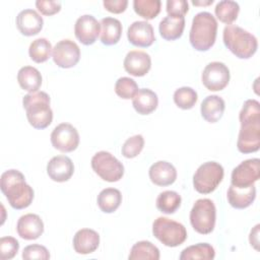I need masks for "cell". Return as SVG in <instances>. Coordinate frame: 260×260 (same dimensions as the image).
Here are the masks:
<instances>
[{"label":"cell","instance_id":"obj_1","mask_svg":"<svg viewBox=\"0 0 260 260\" xmlns=\"http://www.w3.org/2000/svg\"><path fill=\"white\" fill-rule=\"evenodd\" d=\"M241 128L237 147L242 153L256 152L260 148V104L258 101L247 100L239 114Z\"/></svg>","mask_w":260,"mask_h":260},{"label":"cell","instance_id":"obj_2","mask_svg":"<svg viewBox=\"0 0 260 260\" xmlns=\"http://www.w3.org/2000/svg\"><path fill=\"white\" fill-rule=\"evenodd\" d=\"M0 188L10 206L14 209H24L34 199V190L26 184L25 178L18 170H7L1 175Z\"/></svg>","mask_w":260,"mask_h":260},{"label":"cell","instance_id":"obj_3","mask_svg":"<svg viewBox=\"0 0 260 260\" xmlns=\"http://www.w3.org/2000/svg\"><path fill=\"white\" fill-rule=\"evenodd\" d=\"M217 32V21L207 11L198 12L192 19L189 34L191 46L200 52L208 51L215 43Z\"/></svg>","mask_w":260,"mask_h":260},{"label":"cell","instance_id":"obj_4","mask_svg":"<svg viewBox=\"0 0 260 260\" xmlns=\"http://www.w3.org/2000/svg\"><path fill=\"white\" fill-rule=\"evenodd\" d=\"M50 96L45 91H35L25 94L22 106L28 123L36 129L47 128L53 120V111L50 107Z\"/></svg>","mask_w":260,"mask_h":260},{"label":"cell","instance_id":"obj_5","mask_svg":"<svg viewBox=\"0 0 260 260\" xmlns=\"http://www.w3.org/2000/svg\"><path fill=\"white\" fill-rule=\"evenodd\" d=\"M222 40L224 46L240 59L251 58L258 48L256 37L236 24L224 26Z\"/></svg>","mask_w":260,"mask_h":260},{"label":"cell","instance_id":"obj_6","mask_svg":"<svg viewBox=\"0 0 260 260\" xmlns=\"http://www.w3.org/2000/svg\"><path fill=\"white\" fill-rule=\"evenodd\" d=\"M153 236L167 247H178L187 239L186 228L173 219L159 216L152 223Z\"/></svg>","mask_w":260,"mask_h":260},{"label":"cell","instance_id":"obj_7","mask_svg":"<svg viewBox=\"0 0 260 260\" xmlns=\"http://www.w3.org/2000/svg\"><path fill=\"white\" fill-rule=\"evenodd\" d=\"M216 208L212 200L208 198L198 199L190 211V223L201 235L210 234L215 226Z\"/></svg>","mask_w":260,"mask_h":260},{"label":"cell","instance_id":"obj_8","mask_svg":"<svg viewBox=\"0 0 260 260\" xmlns=\"http://www.w3.org/2000/svg\"><path fill=\"white\" fill-rule=\"evenodd\" d=\"M223 168L216 161L203 162L193 176L194 189L201 194L213 192L223 179Z\"/></svg>","mask_w":260,"mask_h":260},{"label":"cell","instance_id":"obj_9","mask_svg":"<svg viewBox=\"0 0 260 260\" xmlns=\"http://www.w3.org/2000/svg\"><path fill=\"white\" fill-rule=\"evenodd\" d=\"M91 168L104 181L118 182L124 175L123 164L109 151H99L91 157Z\"/></svg>","mask_w":260,"mask_h":260},{"label":"cell","instance_id":"obj_10","mask_svg":"<svg viewBox=\"0 0 260 260\" xmlns=\"http://www.w3.org/2000/svg\"><path fill=\"white\" fill-rule=\"evenodd\" d=\"M231 74L228 66L218 61L208 63L202 71L203 85L211 91L222 90L230 82Z\"/></svg>","mask_w":260,"mask_h":260},{"label":"cell","instance_id":"obj_11","mask_svg":"<svg viewBox=\"0 0 260 260\" xmlns=\"http://www.w3.org/2000/svg\"><path fill=\"white\" fill-rule=\"evenodd\" d=\"M51 143L54 148L62 152H71L79 144L78 131L69 123H61L53 129Z\"/></svg>","mask_w":260,"mask_h":260},{"label":"cell","instance_id":"obj_12","mask_svg":"<svg viewBox=\"0 0 260 260\" xmlns=\"http://www.w3.org/2000/svg\"><path fill=\"white\" fill-rule=\"evenodd\" d=\"M260 177L259 158H249L237 166L231 177L232 185L236 187H249L254 185Z\"/></svg>","mask_w":260,"mask_h":260},{"label":"cell","instance_id":"obj_13","mask_svg":"<svg viewBox=\"0 0 260 260\" xmlns=\"http://www.w3.org/2000/svg\"><path fill=\"white\" fill-rule=\"evenodd\" d=\"M52 58L57 66L61 68H71L79 62L80 49L75 42L65 39L55 45Z\"/></svg>","mask_w":260,"mask_h":260},{"label":"cell","instance_id":"obj_14","mask_svg":"<svg viewBox=\"0 0 260 260\" xmlns=\"http://www.w3.org/2000/svg\"><path fill=\"white\" fill-rule=\"evenodd\" d=\"M76 39L83 45H92L101 34V23L90 14H84L77 18L74 25Z\"/></svg>","mask_w":260,"mask_h":260},{"label":"cell","instance_id":"obj_15","mask_svg":"<svg viewBox=\"0 0 260 260\" xmlns=\"http://www.w3.org/2000/svg\"><path fill=\"white\" fill-rule=\"evenodd\" d=\"M127 38L130 44L140 48L150 47L155 41L152 25L144 20L134 21L127 29Z\"/></svg>","mask_w":260,"mask_h":260},{"label":"cell","instance_id":"obj_16","mask_svg":"<svg viewBox=\"0 0 260 260\" xmlns=\"http://www.w3.org/2000/svg\"><path fill=\"white\" fill-rule=\"evenodd\" d=\"M123 65L127 73L136 77H141L147 74L150 70L151 58L144 51L133 50L127 53Z\"/></svg>","mask_w":260,"mask_h":260},{"label":"cell","instance_id":"obj_17","mask_svg":"<svg viewBox=\"0 0 260 260\" xmlns=\"http://www.w3.org/2000/svg\"><path fill=\"white\" fill-rule=\"evenodd\" d=\"M74 173V165L66 155H56L47 165V174L55 182H66Z\"/></svg>","mask_w":260,"mask_h":260},{"label":"cell","instance_id":"obj_18","mask_svg":"<svg viewBox=\"0 0 260 260\" xmlns=\"http://www.w3.org/2000/svg\"><path fill=\"white\" fill-rule=\"evenodd\" d=\"M16 231L18 236L24 240H37L44 233V222L38 214L26 213L17 220Z\"/></svg>","mask_w":260,"mask_h":260},{"label":"cell","instance_id":"obj_19","mask_svg":"<svg viewBox=\"0 0 260 260\" xmlns=\"http://www.w3.org/2000/svg\"><path fill=\"white\" fill-rule=\"evenodd\" d=\"M16 26L21 35L31 37L38 35L44 25L43 17L34 9H23L16 16Z\"/></svg>","mask_w":260,"mask_h":260},{"label":"cell","instance_id":"obj_20","mask_svg":"<svg viewBox=\"0 0 260 260\" xmlns=\"http://www.w3.org/2000/svg\"><path fill=\"white\" fill-rule=\"evenodd\" d=\"M150 181L156 186L172 185L177 179V170L169 161L158 160L152 164L148 171Z\"/></svg>","mask_w":260,"mask_h":260},{"label":"cell","instance_id":"obj_21","mask_svg":"<svg viewBox=\"0 0 260 260\" xmlns=\"http://www.w3.org/2000/svg\"><path fill=\"white\" fill-rule=\"evenodd\" d=\"M99 245L100 236L91 229H81L73 237V248L78 254H91L98 249Z\"/></svg>","mask_w":260,"mask_h":260},{"label":"cell","instance_id":"obj_22","mask_svg":"<svg viewBox=\"0 0 260 260\" xmlns=\"http://www.w3.org/2000/svg\"><path fill=\"white\" fill-rule=\"evenodd\" d=\"M226 198L230 205L236 209H244L249 207L256 198V188L254 185L249 187H236L231 185Z\"/></svg>","mask_w":260,"mask_h":260},{"label":"cell","instance_id":"obj_23","mask_svg":"<svg viewBox=\"0 0 260 260\" xmlns=\"http://www.w3.org/2000/svg\"><path fill=\"white\" fill-rule=\"evenodd\" d=\"M224 109V101L216 94L207 95L200 106L201 116L208 123H216L222 117Z\"/></svg>","mask_w":260,"mask_h":260},{"label":"cell","instance_id":"obj_24","mask_svg":"<svg viewBox=\"0 0 260 260\" xmlns=\"http://www.w3.org/2000/svg\"><path fill=\"white\" fill-rule=\"evenodd\" d=\"M185 28V17L168 15L164 17L158 25L161 38L166 41H175L182 37Z\"/></svg>","mask_w":260,"mask_h":260},{"label":"cell","instance_id":"obj_25","mask_svg":"<svg viewBox=\"0 0 260 260\" xmlns=\"http://www.w3.org/2000/svg\"><path fill=\"white\" fill-rule=\"evenodd\" d=\"M132 105L138 114L149 115L157 108L158 98L151 89L140 88L133 96Z\"/></svg>","mask_w":260,"mask_h":260},{"label":"cell","instance_id":"obj_26","mask_svg":"<svg viewBox=\"0 0 260 260\" xmlns=\"http://www.w3.org/2000/svg\"><path fill=\"white\" fill-rule=\"evenodd\" d=\"M101 42L106 46L116 45L122 35V23L114 17H105L101 19Z\"/></svg>","mask_w":260,"mask_h":260},{"label":"cell","instance_id":"obj_27","mask_svg":"<svg viewBox=\"0 0 260 260\" xmlns=\"http://www.w3.org/2000/svg\"><path fill=\"white\" fill-rule=\"evenodd\" d=\"M17 81L22 89L28 92H35L42 85V75L37 68L23 66L18 70Z\"/></svg>","mask_w":260,"mask_h":260},{"label":"cell","instance_id":"obj_28","mask_svg":"<svg viewBox=\"0 0 260 260\" xmlns=\"http://www.w3.org/2000/svg\"><path fill=\"white\" fill-rule=\"evenodd\" d=\"M96 202L103 212L112 213L119 208L122 202V194L116 188H106L99 193Z\"/></svg>","mask_w":260,"mask_h":260},{"label":"cell","instance_id":"obj_29","mask_svg":"<svg viewBox=\"0 0 260 260\" xmlns=\"http://www.w3.org/2000/svg\"><path fill=\"white\" fill-rule=\"evenodd\" d=\"M215 257L213 247L208 243H198L185 248L181 255L180 260H212Z\"/></svg>","mask_w":260,"mask_h":260},{"label":"cell","instance_id":"obj_30","mask_svg":"<svg viewBox=\"0 0 260 260\" xmlns=\"http://www.w3.org/2000/svg\"><path fill=\"white\" fill-rule=\"evenodd\" d=\"M160 257L159 250L149 241H139L135 243L131 250L128 258L130 260H158Z\"/></svg>","mask_w":260,"mask_h":260},{"label":"cell","instance_id":"obj_31","mask_svg":"<svg viewBox=\"0 0 260 260\" xmlns=\"http://www.w3.org/2000/svg\"><path fill=\"white\" fill-rule=\"evenodd\" d=\"M182 198L176 191L167 190L160 192L156 198V208L166 214L175 213L181 206Z\"/></svg>","mask_w":260,"mask_h":260},{"label":"cell","instance_id":"obj_32","mask_svg":"<svg viewBox=\"0 0 260 260\" xmlns=\"http://www.w3.org/2000/svg\"><path fill=\"white\" fill-rule=\"evenodd\" d=\"M240 12V6L236 1L233 0H221L219 1L215 8V16L223 23L231 24L238 18Z\"/></svg>","mask_w":260,"mask_h":260},{"label":"cell","instance_id":"obj_33","mask_svg":"<svg viewBox=\"0 0 260 260\" xmlns=\"http://www.w3.org/2000/svg\"><path fill=\"white\" fill-rule=\"evenodd\" d=\"M52 52V45L45 38H40L32 41L28 48V55L30 59L36 63L46 62L51 57Z\"/></svg>","mask_w":260,"mask_h":260},{"label":"cell","instance_id":"obj_34","mask_svg":"<svg viewBox=\"0 0 260 260\" xmlns=\"http://www.w3.org/2000/svg\"><path fill=\"white\" fill-rule=\"evenodd\" d=\"M160 0H134V11L145 19H153L160 12Z\"/></svg>","mask_w":260,"mask_h":260},{"label":"cell","instance_id":"obj_35","mask_svg":"<svg viewBox=\"0 0 260 260\" xmlns=\"http://www.w3.org/2000/svg\"><path fill=\"white\" fill-rule=\"evenodd\" d=\"M198 100L197 92L189 86H183L174 92V102L182 110L192 109Z\"/></svg>","mask_w":260,"mask_h":260},{"label":"cell","instance_id":"obj_36","mask_svg":"<svg viewBox=\"0 0 260 260\" xmlns=\"http://www.w3.org/2000/svg\"><path fill=\"white\" fill-rule=\"evenodd\" d=\"M138 89L136 81L130 77H120L115 83L116 94L124 100L133 99Z\"/></svg>","mask_w":260,"mask_h":260},{"label":"cell","instance_id":"obj_37","mask_svg":"<svg viewBox=\"0 0 260 260\" xmlns=\"http://www.w3.org/2000/svg\"><path fill=\"white\" fill-rule=\"evenodd\" d=\"M144 147V138L142 135L137 134L129 137L122 145V154L126 158L136 157Z\"/></svg>","mask_w":260,"mask_h":260},{"label":"cell","instance_id":"obj_38","mask_svg":"<svg viewBox=\"0 0 260 260\" xmlns=\"http://www.w3.org/2000/svg\"><path fill=\"white\" fill-rule=\"evenodd\" d=\"M19 250V243L13 237H2L0 239V259H12Z\"/></svg>","mask_w":260,"mask_h":260},{"label":"cell","instance_id":"obj_39","mask_svg":"<svg viewBox=\"0 0 260 260\" xmlns=\"http://www.w3.org/2000/svg\"><path fill=\"white\" fill-rule=\"evenodd\" d=\"M22 258L24 260H48L50 259V253L45 246L39 244H32L26 246L22 251Z\"/></svg>","mask_w":260,"mask_h":260},{"label":"cell","instance_id":"obj_40","mask_svg":"<svg viewBox=\"0 0 260 260\" xmlns=\"http://www.w3.org/2000/svg\"><path fill=\"white\" fill-rule=\"evenodd\" d=\"M168 15L184 16L189 10V4L186 0H168L166 3Z\"/></svg>","mask_w":260,"mask_h":260},{"label":"cell","instance_id":"obj_41","mask_svg":"<svg viewBox=\"0 0 260 260\" xmlns=\"http://www.w3.org/2000/svg\"><path fill=\"white\" fill-rule=\"evenodd\" d=\"M36 7L42 14L50 16L58 13L61 10V2L52 0H38L36 1Z\"/></svg>","mask_w":260,"mask_h":260},{"label":"cell","instance_id":"obj_42","mask_svg":"<svg viewBox=\"0 0 260 260\" xmlns=\"http://www.w3.org/2000/svg\"><path fill=\"white\" fill-rule=\"evenodd\" d=\"M103 5L105 9L112 13H122L126 10L128 1L127 0H104Z\"/></svg>","mask_w":260,"mask_h":260},{"label":"cell","instance_id":"obj_43","mask_svg":"<svg viewBox=\"0 0 260 260\" xmlns=\"http://www.w3.org/2000/svg\"><path fill=\"white\" fill-rule=\"evenodd\" d=\"M259 226H260V224H256L254 226V229L251 231L250 237H249V241H250L251 246H253L256 250H259V248H258V244H259V240H258Z\"/></svg>","mask_w":260,"mask_h":260},{"label":"cell","instance_id":"obj_44","mask_svg":"<svg viewBox=\"0 0 260 260\" xmlns=\"http://www.w3.org/2000/svg\"><path fill=\"white\" fill-rule=\"evenodd\" d=\"M213 3V0H207V1H192V4L193 5H197V6H207V5H210Z\"/></svg>","mask_w":260,"mask_h":260}]
</instances>
